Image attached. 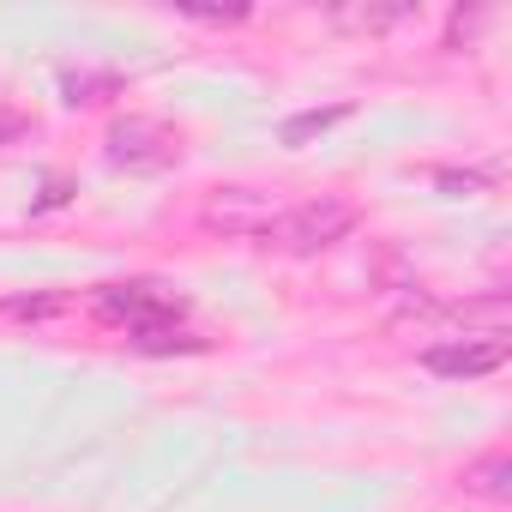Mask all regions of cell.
Instances as JSON below:
<instances>
[{"label":"cell","mask_w":512,"mask_h":512,"mask_svg":"<svg viewBox=\"0 0 512 512\" xmlns=\"http://www.w3.org/2000/svg\"><path fill=\"white\" fill-rule=\"evenodd\" d=\"M500 362H506V338H452L422 350V368L440 380H476V374H494Z\"/></svg>","instance_id":"cell-3"},{"label":"cell","mask_w":512,"mask_h":512,"mask_svg":"<svg viewBox=\"0 0 512 512\" xmlns=\"http://www.w3.org/2000/svg\"><path fill=\"white\" fill-rule=\"evenodd\" d=\"M464 494H482V500H506L512 494V458H506V446H494L476 464H464Z\"/></svg>","instance_id":"cell-5"},{"label":"cell","mask_w":512,"mask_h":512,"mask_svg":"<svg viewBox=\"0 0 512 512\" xmlns=\"http://www.w3.org/2000/svg\"><path fill=\"white\" fill-rule=\"evenodd\" d=\"M326 121H338V109H326V115H302V121H290V127H284V139L296 145V139H308V133H320Z\"/></svg>","instance_id":"cell-6"},{"label":"cell","mask_w":512,"mask_h":512,"mask_svg":"<svg viewBox=\"0 0 512 512\" xmlns=\"http://www.w3.org/2000/svg\"><path fill=\"white\" fill-rule=\"evenodd\" d=\"M103 320L127 326V338L145 344V350H169V344H181V308L163 302V296H151L145 284H133V290H109V296H103Z\"/></svg>","instance_id":"cell-2"},{"label":"cell","mask_w":512,"mask_h":512,"mask_svg":"<svg viewBox=\"0 0 512 512\" xmlns=\"http://www.w3.org/2000/svg\"><path fill=\"white\" fill-rule=\"evenodd\" d=\"M356 229V211L344 199H308V205H290V211H272V223L260 229L266 241L290 247V253H320L332 241H344Z\"/></svg>","instance_id":"cell-1"},{"label":"cell","mask_w":512,"mask_h":512,"mask_svg":"<svg viewBox=\"0 0 512 512\" xmlns=\"http://www.w3.org/2000/svg\"><path fill=\"white\" fill-rule=\"evenodd\" d=\"M109 151H115V163H169L175 139L157 121H127V127L109 133Z\"/></svg>","instance_id":"cell-4"}]
</instances>
